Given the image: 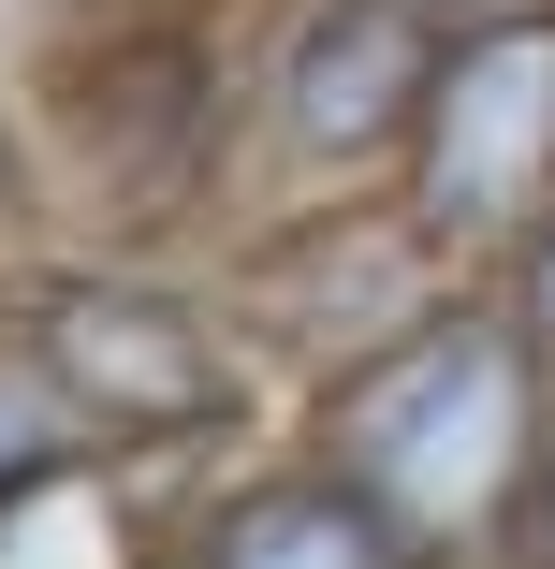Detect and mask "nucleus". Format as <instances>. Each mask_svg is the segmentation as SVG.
<instances>
[{"mask_svg":"<svg viewBox=\"0 0 555 569\" xmlns=\"http://www.w3.org/2000/svg\"><path fill=\"white\" fill-rule=\"evenodd\" d=\"M0 569H176V468L132 452H59L0 497Z\"/></svg>","mask_w":555,"mask_h":569,"instance_id":"obj_8","label":"nucleus"},{"mask_svg":"<svg viewBox=\"0 0 555 569\" xmlns=\"http://www.w3.org/2000/svg\"><path fill=\"white\" fill-rule=\"evenodd\" d=\"M44 234L219 249L249 219V16H30Z\"/></svg>","mask_w":555,"mask_h":569,"instance_id":"obj_2","label":"nucleus"},{"mask_svg":"<svg viewBox=\"0 0 555 569\" xmlns=\"http://www.w3.org/2000/svg\"><path fill=\"white\" fill-rule=\"evenodd\" d=\"M512 307H526V336H541V351H555V204L526 219V234H512V263H483Z\"/></svg>","mask_w":555,"mask_h":569,"instance_id":"obj_11","label":"nucleus"},{"mask_svg":"<svg viewBox=\"0 0 555 569\" xmlns=\"http://www.w3.org/2000/svg\"><path fill=\"white\" fill-rule=\"evenodd\" d=\"M176 569H424V555L293 423V438H249V452H219V468L176 482Z\"/></svg>","mask_w":555,"mask_h":569,"instance_id":"obj_7","label":"nucleus"},{"mask_svg":"<svg viewBox=\"0 0 555 569\" xmlns=\"http://www.w3.org/2000/svg\"><path fill=\"white\" fill-rule=\"evenodd\" d=\"M454 278L468 263L424 234V204L395 176L380 190H264L235 234H219V292H235V321L264 336V366H278L293 409L321 380H351L366 351H395Z\"/></svg>","mask_w":555,"mask_h":569,"instance_id":"obj_4","label":"nucleus"},{"mask_svg":"<svg viewBox=\"0 0 555 569\" xmlns=\"http://www.w3.org/2000/svg\"><path fill=\"white\" fill-rule=\"evenodd\" d=\"M0 307L30 321L44 380L73 395L88 452H132V468H219V452L264 438V336L219 292V249H161V234H30L0 263Z\"/></svg>","mask_w":555,"mask_h":569,"instance_id":"obj_3","label":"nucleus"},{"mask_svg":"<svg viewBox=\"0 0 555 569\" xmlns=\"http://www.w3.org/2000/svg\"><path fill=\"white\" fill-rule=\"evenodd\" d=\"M293 423L395 511V540L424 569H512L541 452H555V351L526 336V307L497 278H454L395 351L321 380Z\"/></svg>","mask_w":555,"mask_h":569,"instance_id":"obj_1","label":"nucleus"},{"mask_svg":"<svg viewBox=\"0 0 555 569\" xmlns=\"http://www.w3.org/2000/svg\"><path fill=\"white\" fill-rule=\"evenodd\" d=\"M438 16L424 0H249V204L380 190L424 132Z\"/></svg>","mask_w":555,"mask_h":569,"instance_id":"obj_5","label":"nucleus"},{"mask_svg":"<svg viewBox=\"0 0 555 569\" xmlns=\"http://www.w3.org/2000/svg\"><path fill=\"white\" fill-rule=\"evenodd\" d=\"M73 452V395L44 380V351H30V321L0 307V497H16L30 468H59Z\"/></svg>","mask_w":555,"mask_h":569,"instance_id":"obj_9","label":"nucleus"},{"mask_svg":"<svg viewBox=\"0 0 555 569\" xmlns=\"http://www.w3.org/2000/svg\"><path fill=\"white\" fill-rule=\"evenodd\" d=\"M424 16H438V30H454V16H483V0H424Z\"/></svg>","mask_w":555,"mask_h":569,"instance_id":"obj_14","label":"nucleus"},{"mask_svg":"<svg viewBox=\"0 0 555 569\" xmlns=\"http://www.w3.org/2000/svg\"><path fill=\"white\" fill-rule=\"evenodd\" d=\"M44 16H249V0H44Z\"/></svg>","mask_w":555,"mask_h":569,"instance_id":"obj_12","label":"nucleus"},{"mask_svg":"<svg viewBox=\"0 0 555 569\" xmlns=\"http://www.w3.org/2000/svg\"><path fill=\"white\" fill-rule=\"evenodd\" d=\"M395 190L468 278L512 263V234L555 204V0H483L438 30V88H424Z\"/></svg>","mask_w":555,"mask_h":569,"instance_id":"obj_6","label":"nucleus"},{"mask_svg":"<svg viewBox=\"0 0 555 569\" xmlns=\"http://www.w3.org/2000/svg\"><path fill=\"white\" fill-rule=\"evenodd\" d=\"M512 569H555V452H541V497H526V555Z\"/></svg>","mask_w":555,"mask_h":569,"instance_id":"obj_13","label":"nucleus"},{"mask_svg":"<svg viewBox=\"0 0 555 569\" xmlns=\"http://www.w3.org/2000/svg\"><path fill=\"white\" fill-rule=\"evenodd\" d=\"M44 234V132H30V88L0 73V263Z\"/></svg>","mask_w":555,"mask_h":569,"instance_id":"obj_10","label":"nucleus"}]
</instances>
